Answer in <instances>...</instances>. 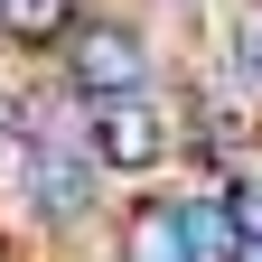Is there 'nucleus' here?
<instances>
[{"label":"nucleus","mask_w":262,"mask_h":262,"mask_svg":"<svg viewBox=\"0 0 262 262\" xmlns=\"http://www.w3.org/2000/svg\"><path fill=\"white\" fill-rule=\"evenodd\" d=\"M75 28V0H0V38L10 47H47Z\"/></svg>","instance_id":"6"},{"label":"nucleus","mask_w":262,"mask_h":262,"mask_svg":"<svg viewBox=\"0 0 262 262\" xmlns=\"http://www.w3.org/2000/svg\"><path fill=\"white\" fill-rule=\"evenodd\" d=\"M66 84H75V94H94V103L141 94V84H150V47H141V28H122V19H75Z\"/></svg>","instance_id":"1"},{"label":"nucleus","mask_w":262,"mask_h":262,"mask_svg":"<svg viewBox=\"0 0 262 262\" xmlns=\"http://www.w3.org/2000/svg\"><path fill=\"white\" fill-rule=\"evenodd\" d=\"M28 150H38V122H19V103H0V178L28 169Z\"/></svg>","instance_id":"7"},{"label":"nucleus","mask_w":262,"mask_h":262,"mask_svg":"<svg viewBox=\"0 0 262 262\" xmlns=\"http://www.w3.org/2000/svg\"><path fill=\"white\" fill-rule=\"evenodd\" d=\"M19 187H28V215H47V225H84V215H94V159L56 150L47 131H38V150H28Z\"/></svg>","instance_id":"3"},{"label":"nucleus","mask_w":262,"mask_h":262,"mask_svg":"<svg viewBox=\"0 0 262 262\" xmlns=\"http://www.w3.org/2000/svg\"><path fill=\"white\" fill-rule=\"evenodd\" d=\"M234 196V225H244V244H262V178H244V187H225Z\"/></svg>","instance_id":"8"},{"label":"nucleus","mask_w":262,"mask_h":262,"mask_svg":"<svg viewBox=\"0 0 262 262\" xmlns=\"http://www.w3.org/2000/svg\"><path fill=\"white\" fill-rule=\"evenodd\" d=\"M94 159L122 169V178H141V169L169 159V122H159L150 94H113V103H94Z\"/></svg>","instance_id":"2"},{"label":"nucleus","mask_w":262,"mask_h":262,"mask_svg":"<svg viewBox=\"0 0 262 262\" xmlns=\"http://www.w3.org/2000/svg\"><path fill=\"white\" fill-rule=\"evenodd\" d=\"M187 262H244V225H234V196L225 187L187 196Z\"/></svg>","instance_id":"5"},{"label":"nucleus","mask_w":262,"mask_h":262,"mask_svg":"<svg viewBox=\"0 0 262 262\" xmlns=\"http://www.w3.org/2000/svg\"><path fill=\"white\" fill-rule=\"evenodd\" d=\"M122 262H187V196H141L122 215Z\"/></svg>","instance_id":"4"}]
</instances>
